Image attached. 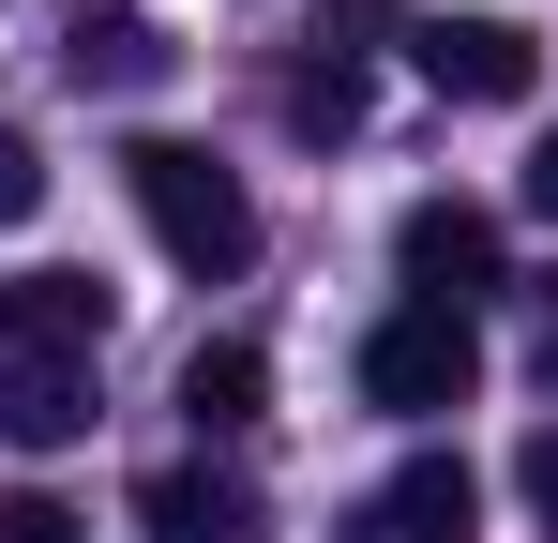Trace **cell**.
I'll use <instances>...</instances> for the list:
<instances>
[{"mask_svg":"<svg viewBox=\"0 0 558 543\" xmlns=\"http://www.w3.org/2000/svg\"><path fill=\"white\" fill-rule=\"evenodd\" d=\"M121 196L151 212V242H167V257H182L196 287H227V272L257 257V196L211 167L196 136H136V152H121Z\"/></svg>","mask_w":558,"mask_h":543,"instance_id":"obj_1","label":"cell"},{"mask_svg":"<svg viewBox=\"0 0 558 543\" xmlns=\"http://www.w3.org/2000/svg\"><path fill=\"white\" fill-rule=\"evenodd\" d=\"M483 393V333H468L453 302H392L363 333V408H392V423H438V408H468Z\"/></svg>","mask_w":558,"mask_h":543,"instance_id":"obj_2","label":"cell"},{"mask_svg":"<svg viewBox=\"0 0 558 543\" xmlns=\"http://www.w3.org/2000/svg\"><path fill=\"white\" fill-rule=\"evenodd\" d=\"M408 61H423V90H453V106H529L544 90V31L529 15H423Z\"/></svg>","mask_w":558,"mask_h":543,"instance_id":"obj_3","label":"cell"},{"mask_svg":"<svg viewBox=\"0 0 558 543\" xmlns=\"http://www.w3.org/2000/svg\"><path fill=\"white\" fill-rule=\"evenodd\" d=\"M392 272H408V302H483L498 287V212H468V196H408V227H392Z\"/></svg>","mask_w":558,"mask_h":543,"instance_id":"obj_4","label":"cell"},{"mask_svg":"<svg viewBox=\"0 0 558 543\" xmlns=\"http://www.w3.org/2000/svg\"><path fill=\"white\" fill-rule=\"evenodd\" d=\"M468 529H483V483H468V452H408V468H392V483H377V498H363L332 543H468Z\"/></svg>","mask_w":558,"mask_h":543,"instance_id":"obj_5","label":"cell"},{"mask_svg":"<svg viewBox=\"0 0 558 543\" xmlns=\"http://www.w3.org/2000/svg\"><path fill=\"white\" fill-rule=\"evenodd\" d=\"M92 423H106L92 362H61V348H0V438H15V452H76Z\"/></svg>","mask_w":558,"mask_h":543,"instance_id":"obj_6","label":"cell"},{"mask_svg":"<svg viewBox=\"0 0 558 543\" xmlns=\"http://www.w3.org/2000/svg\"><path fill=\"white\" fill-rule=\"evenodd\" d=\"M106 333H121V302H106L92 272H15V287H0V348H61V362H106Z\"/></svg>","mask_w":558,"mask_h":543,"instance_id":"obj_7","label":"cell"},{"mask_svg":"<svg viewBox=\"0 0 558 543\" xmlns=\"http://www.w3.org/2000/svg\"><path fill=\"white\" fill-rule=\"evenodd\" d=\"M136 529L151 543H257L272 514H257L242 468H151V483H136Z\"/></svg>","mask_w":558,"mask_h":543,"instance_id":"obj_8","label":"cell"},{"mask_svg":"<svg viewBox=\"0 0 558 543\" xmlns=\"http://www.w3.org/2000/svg\"><path fill=\"white\" fill-rule=\"evenodd\" d=\"M257 408H272V348H257V333H211V348L182 362V423L196 438H242Z\"/></svg>","mask_w":558,"mask_h":543,"instance_id":"obj_9","label":"cell"},{"mask_svg":"<svg viewBox=\"0 0 558 543\" xmlns=\"http://www.w3.org/2000/svg\"><path fill=\"white\" fill-rule=\"evenodd\" d=\"M61 61H76V90H151L182 46H167L151 15H76V31H61Z\"/></svg>","mask_w":558,"mask_h":543,"instance_id":"obj_10","label":"cell"},{"mask_svg":"<svg viewBox=\"0 0 558 543\" xmlns=\"http://www.w3.org/2000/svg\"><path fill=\"white\" fill-rule=\"evenodd\" d=\"M287 121H302V136H348V121H363V76H348V61H302V76H287Z\"/></svg>","mask_w":558,"mask_h":543,"instance_id":"obj_11","label":"cell"},{"mask_svg":"<svg viewBox=\"0 0 558 543\" xmlns=\"http://www.w3.org/2000/svg\"><path fill=\"white\" fill-rule=\"evenodd\" d=\"M31 212H46V152L0 121V227H31Z\"/></svg>","mask_w":558,"mask_h":543,"instance_id":"obj_12","label":"cell"},{"mask_svg":"<svg viewBox=\"0 0 558 543\" xmlns=\"http://www.w3.org/2000/svg\"><path fill=\"white\" fill-rule=\"evenodd\" d=\"M0 543H92V529H76L61 498H0Z\"/></svg>","mask_w":558,"mask_h":543,"instance_id":"obj_13","label":"cell"},{"mask_svg":"<svg viewBox=\"0 0 558 543\" xmlns=\"http://www.w3.org/2000/svg\"><path fill=\"white\" fill-rule=\"evenodd\" d=\"M513 483H529V514H558V423H544L529 452H513Z\"/></svg>","mask_w":558,"mask_h":543,"instance_id":"obj_14","label":"cell"},{"mask_svg":"<svg viewBox=\"0 0 558 543\" xmlns=\"http://www.w3.org/2000/svg\"><path fill=\"white\" fill-rule=\"evenodd\" d=\"M529 212H558V136H544V152H529Z\"/></svg>","mask_w":558,"mask_h":543,"instance_id":"obj_15","label":"cell"}]
</instances>
